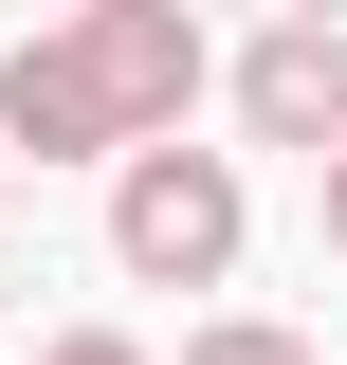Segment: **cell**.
I'll return each instance as SVG.
<instances>
[{
  "label": "cell",
  "instance_id": "obj_1",
  "mask_svg": "<svg viewBox=\"0 0 347 365\" xmlns=\"http://www.w3.org/2000/svg\"><path fill=\"white\" fill-rule=\"evenodd\" d=\"M238 237H256L238 146H129V165H110V256H129L146 292H219Z\"/></svg>",
  "mask_w": 347,
  "mask_h": 365
},
{
  "label": "cell",
  "instance_id": "obj_2",
  "mask_svg": "<svg viewBox=\"0 0 347 365\" xmlns=\"http://www.w3.org/2000/svg\"><path fill=\"white\" fill-rule=\"evenodd\" d=\"M74 55H91V91H110V128H129V146H183V110L219 91V55H201L183 0H91Z\"/></svg>",
  "mask_w": 347,
  "mask_h": 365
},
{
  "label": "cell",
  "instance_id": "obj_3",
  "mask_svg": "<svg viewBox=\"0 0 347 365\" xmlns=\"http://www.w3.org/2000/svg\"><path fill=\"white\" fill-rule=\"evenodd\" d=\"M238 128H256V146H311V165L347 146V37H329V19L238 37Z\"/></svg>",
  "mask_w": 347,
  "mask_h": 365
},
{
  "label": "cell",
  "instance_id": "obj_4",
  "mask_svg": "<svg viewBox=\"0 0 347 365\" xmlns=\"http://www.w3.org/2000/svg\"><path fill=\"white\" fill-rule=\"evenodd\" d=\"M0 146H37V165H129V128H110V91H91V55H74V19L0 55Z\"/></svg>",
  "mask_w": 347,
  "mask_h": 365
},
{
  "label": "cell",
  "instance_id": "obj_5",
  "mask_svg": "<svg viewBox=\"0 0 347 365\" xmlns=\"http://www.w3.org/2000/svg\"><path fill=\"white\" fill-rule=\"evenodd\" d=\"M183 365H311V347H293L274 311H219V329H183Z\"/></svg>",
  "mask_w": 347,
  "mask_h": 365
},
{
  "label": "cell",
  "instance_id": "obj_6",
  "mask_svg": "<svg viewBox=\"0 0 347 365\" xmlns=\"http://www.w3.org/2000/svg\"><path fill=\"white\" fill-rule=\"evenodd\" d=\"M37 365H146V347H129V329H55Z\"/></svg>",
  "mask_w": 347,
  "mask_h": 365
},
{
  "label": "cell",
  "instance_id": "obj_7",
  "mask_svg": "<svg viewBox=\"0 0 347 365\" xmlns=\"http://www.w3.org/2000/svg\"><path fill=\"white\" fill-rule=\"evenodd\" d=\"M311 220H329V256H347V146H329V165H311Z\"/></svg>",
  "mask_w": 347,
  "mask_h": 365
},
{
  "label": "cell",
  "instance_id": "obj_8",
  "mask_svg": "<svg viewBox=\"0 0 347 365\" xmlns=\"http://www.w3.org/2000/svg\"><path fill=\"white\" fill-rule=\"evenodd\" d=\"M0 311H19V256H0Z\"/></svg>",
  "mask_w": 347,
  "mask_h": 365
}]
</instances>
